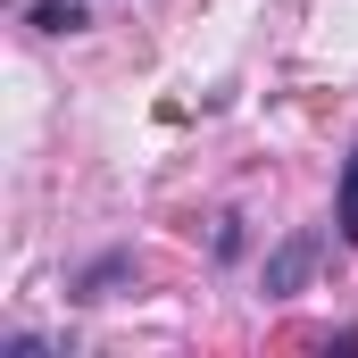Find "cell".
I'll return each instance as SVG.
<instances>
[{"label":"cell","mask_w":358,"mask_h":358,"mask_svg":"<svg viewBox=\"0 0 358 358\" xmlns=\"http://www.w3.org/2000/svg\"><path fill=\"white\" fill-rule=\"evenodd\" d=\"M342 234L358 242V150H350V167H342Z\"/></svg>","instance_id":"cell-3"},{"label":"cell","mask_w":358,"mask_h":358,"mask_svg":"<svg viewBox=\"0 0 358 358\" xmlns=\"http://www.w3.org/2000/svg\"><path fill=\"white\" fill-rule=\"evenodd\" d=\"M308 259H317V242H308V234H300V242H283V250H275V267H267V292H292V283L308 275Z\"/></svg>","instance_id":"cell-1"},{"label":"cell","mask_w":358,"mask_h":358,"mask_svg":"<svg viewBox=\"0 0 358 358\" xmlns=\"http://www.w3.org/2000/svg\"><path fill=\"white\" fill-rule=\"evenodd\" d=\"M34 17H42V25H50V34H76V25H84V8H76V0H42V8H34Z\"/></svg>","instance_id":"cell-2"}]
</instances>
